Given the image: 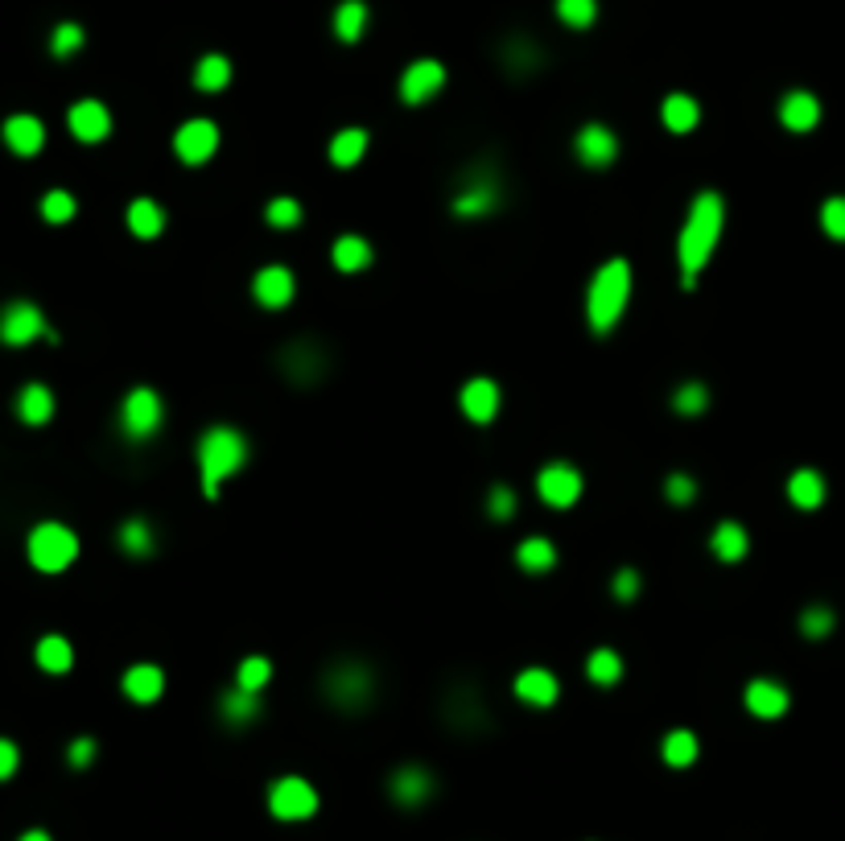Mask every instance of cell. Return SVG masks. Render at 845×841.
Here are the masks:
<instances>
[{
	"mask_svg": "<svg viewBox=\"0 0 845 841\" xmlns=\"http://www.w3.org/2000/svg\"><path fill=\"white\" fill-rule=\"evenodd\" d=\"M268 809H273L277 821H306V817L318 813V792L306 780L285 776L268 788Z\"/></svg>",
	"mask_w": 845,
	"mask_h": 841,
	"instance_id": "cell-6",
	"label": "cell"
},
{
	"mask_svg": "<svg viewBox=\"0 0 845 841\" xmlns=\"http://www.w3.org/2000/svg\"><path fill=\"white\" fill-rule=\"evenodd\" d=\"M334 264L343 268V273H359V268L371 264V244L359 240V235H343V240L334 244Z\"/></svg>",
	"mask_w": 845,
	"mask_h": 841,
	"instance_id": "cell-34",
	"label": "cell"
},
{
	"mask_svg": "<svg viewBox=\"0 0 845 841\" xmlns=\"http://www.w3.org/2000/svg\"><path fill=\"white\" fill-rule=\"evenodd\" d=\"M693 495H697V487H693L689 475H672V479H668V499H672V503H689Z\"/></svg>",
	"mask_w": 845,
	"mask_h": 841,
	"instance_id": "cell-48",
	"label": "cell"
},
{
	"mask_svg": "<svg viewBox=\"0 0 845 841\" xmlns=\"http://www.w3.org/2000/svg\"><path fill=\"white\" fill-rule=\"evenodd\" d=\"M42 219L46 223H71L75 219V198L66 194V190H50L42 198Z\"/></svg>",
	"mask_w": 845,
	"mask_h": 841,
	"instance_id": "cell-41",
	"label": "cell"
},
{
	"mask_svg": "<svg viewBox=\"0 0 845 841\" xmlns=\"http://www.w3.org/2000/svg\"><path fill=\"white\" fill-rule=\"evenodd\" d=\"M17 759H21V755H17V747L9 743V738H0V780H9V776H13V771H17Z\"/></svg>",
	"mask_w": 845,
	"mask_h": 841,
	"instance_id": "cell-49",
	"label": "cell"
},
{
	"mask_svg": "<svg viewBox=\"0 0 845 841\" xmlns=\"http://www.w3.org/2000/svg\"><path fill=\"white\" fill-rule=\"evenodd\" d=\"M516 693L528 701V705H553L557 701V693H561V685H557V677L553 672H545V668H524L520 677H516Z\"/></svg>",
	"mask_w": 845,
	"mask_h": 841,
	"instance_id": "cell-22",
	"label": "cell"
},
{
	"mask_svg": "<svg viewBox=\"0 0 845 841\" xmlns=\"http://www.w3.org/2000/svg\"><path fill=\"white\" fill-rule=\"evenodd\" d=\"M499 198H503V190H499L495 174L491 170H475V174L466 178V186L458 190L450 211L462 215V219H483V215H491L499 207Z\"/></svg>",
	"mask_w": 845,
	"mask_h": 841,
	"instance_id": "cell-8",
	"label": "cell"
},
{
	"mask_svg": "<svg viewBox=\"0 0 845 841\" xmlns=\"http://www.w3.org/2000/svg\"><path fill=\"white\" fill-rule=\"evenodd\" d=\"M367 29V5L363 0H343V5L334 9V33L343 42H359Z\"/></svg>",
	"mask_w": 845,
	"mask_h": 841,
	"instance_id": "cell-32",
	"label": "cell"
},
{
	"mask_svg": "<svg viewBox=\"0 0 845 841\" xmlns=\"http://www.w3.org/2000/svg\"><path fill=\"white\" fill-rule=\"evenodd\" d=\"M120 425L128 437H149L161 425V396L153 388H132L120 405Z\"/></svg>",
	"mask_w": 845,
	"mask_h": 841,
	"instance_id": "cell-9",
	"label": "cell"
},
{
	"mask_svg": "<svg viewBox=\"0 0 845 841\" xmlns=\"http://www.w3.org/2000/svg\"><path fill=\"white\" fill-rule=\"evenodd\" d=\"M174 149L186 165H202V161H211L215 149H219V128L211 120H186L178 128V137H174Z\"/></svg>",
	"mask_w": 845,
	"mask_h": 841,
	"instance_id": "cell-12",
	"label": "cell"
},
{
	"mask_svg": "<svg viewBox=\"0 0 845 841\" xmlns=\"http://www.w3.org/2000/svg\"><path fill=\"white\" fill-rule=\"evenodd\" d=\"M462 413L475 421V425H487L495 413H499V384L495 380H470L466 388H462Z\"/></svg>",
	"mask_w": 845,
	"mask_h": 841,
	"instance_id": "cell-18",
	"label": "cell"
},
{
	"mask_svg": "<svg viewBox=\"0 0 845 841\" xmlns=\"http://www.w3.org/2000/svg\"><path fill=\"white\" fill-rule=\"evenodd\" d=\"M631 301V264L623 256L606 260L594 281H590V293H586V318H590V330L594 334H606L627 310Z\"/></svg>",
	"mask_w": 845,
	"mask_h": 841,
	"instance_id": "cell-2",
	"label": "cell"
},
{
	"mask_svg": "<svg viewBox=\"0 0 845 841\" xmlns=\"http://www.w3.org/2000/svg\"><path fill=\"white\" fill-rule=\"evenodd\" d=\"M281 367L293 384H318L326 376V351L314 343H293V347H285Z\"/></svg>",
	"mask_w": 845,
	"mask_h": 841,
	"instance_id": "cell-13",
	"label": "cell"
},
{
	"mask_svg": "<svg viewBox=\"0 0 845 841\" xmlns=\"http://www.w3.org/2000/svg\"><path fill=\"white\" fill-rule=\"evenodd\" d=\"M322 697L334 705V710L355 714L376 697V677H371V668L359 664V660H338L322 677Z\"/></svg>",
	"mask_w": 845,
	"mask_h": 841,
	"instance_id": "cell-4",
	"label": "cell"
},
{
	"mask_svg": "<svg viewBox=\"0 0 845 841\" xmlns=\"http://www.w3.org/2000/svg\"><path fill=\"white\" fill-rule=\"evenodd\" d=\"M817 120H821L817 95H808V91H788V95H784V104H780V124H784V128L808 132V128H817Z\"/></svg>",
	"mask_w": 845,
	"mask_h": 841,
	"instance_id": "cell-19",
	"label": "cell"
},
{
	"mask_svg": "<svg viewBox=\"0 0 845 841\" xmlns=\"http://www.w3.org/2000/svg\"><path fill=\"white\" fill-rule=\"evenodd\" d=\"M821 227L833 235V240H845V198H829L821 207Z\"/></svg>",
	"mask_w": 845,
	"mask_h": 841,
	"instance_id": "cell-45",
	"label": "cell"
},
{
	"mask_svg": "<svg viewBox=\"0 0 845 841\" xmlns=\"http://www.w3.org/2000/svg\"><path fill=\"white\" fill-rule=\"evenodd\" d=\"M120 549L132 553V557H149L153 553V528L145 520H128L120 528Z\"/></svg>",
	"mask_w": 845,
	"mask_h": 841,
	"instance_id": "cell-38",
	"label": "cell"
},
{
	"mask_svg": "<svg viewBox=\"0 0 845 841\" xmlns=\"http://www.w3.org/2000/svg\"><path fill=\"white\" fill-rule=\"evenodd\" d=\"M17 417L25 425H46L54 417V396L46 384H25L21 396H17Z\"/></svg>",
	"mask_w": 845,
	"mask_h": 841,
	"instance_id": "cell-24",
	"label": "cell"
},
{
	"mask_svg": "<svg viewBox=\"0 0 845 841\" xmlns=\"http://www.w3.org/2000/svg\"><path fill=\"white\" fill-rule=\"evenodd\" d=\"M705 405H709V392L701 384H685V388H676V396H672V409L681 417H697V413H705Z\"/></svg>",
	"mask_w": 845,
	"mask_h": 841,
	"instance_id": "cell-42",
	"label": "cell"
},
{
	"mask_svg": "<svg viewBox=\"0 0 845 841\" xmlns=\"http://www.w3.org/2000/svg\"><path fill=\"white\" fill-rule=\"evenodd\" d=\"M660 116H664V124H668L672 132H693V128H697V120H701V108H697V99H693V95L676 91V95H668V99H664Z\"/></svg>",
	"mask_w": 845,
	"mask_h": 841,
	"instance_id": "cell-26",
	"label": "cell"
},
{
	"mask_svg": "<svg viewBox=\"0 0 845 841\" xmlns=\"http://www.w3.org/2000/svg\"><path fill=\"white\" fill-rule=\"evenodd\" d=\"M586 672H590L594 685H615V681L623 677V660H619V652H611V648H598V652L590 656Z\"/></svg>",
	"mask_w": 845,
	"mask_h": 841,
	"instance_id": "cell-36",
	"label": "cell"
},
{
	"mask_svg": "<svg viewBox=\"0 0 845 841\" xmlns=\"http://www.w3.org/2000/svg\"><path fill=\"white\" fill-rule=\"evenodd\" d=\"M536 491L549 508H569V503H578V495H582V475L569 462H549L545 470H540Z\"/></svg>",
	"mask_w": 845,
	"mask_h": 841,
	"instance_id": "cell-10",
	"label": "cell"
},
{
	"mask_svg": "<svg viewBox=\"0 0 845 841\" xmlns=\"http://www.w3.org/2000/svg\"><path fill=\"white\" fill-rule=\"evenodd\" d=\"M747 710L755 718H767V722L788 714V689L775 685V681H751L747 685Z\"/></svg>",
	"mask_w": 845,
	"mask_h": 841,
	"instance_id": "cell-21",
	"label": "cell"
},
{
	"mask_svg": "<svg viewBox=\"0 0 845 841\" xmlns=\"http://www.w3.org/2000/svg\"><path fill=\"white\" fill-rule=\"evenodd\" d=\"M21 841H50V833L46 829H29V833H21Z\"/></svg>",
	"mask_w": 845,
	"mask_h": 841,
	"instance_id": "cell-52",
	"label": "cell"
},
{
	"mask_svg": "<svg viewBox=\"0 0 845 841\" xmlns=\"http://www.w3.org/2000/svg\"><path fill=\"white\" fill-rule=\"evenodd\" d=\"M293 289H297V285H293V273H289V268H281V264L260 268L256 281H252L256 301H260V306H268V310L289 306V301H293Z\"/></svg>",
	"mask_w": 845,
	"mask_h": 841,
	"instance_id": "cell-14",
	"label": "cell"
},
{
	"mask_svg": "<svg viewBox=\"0 0 845 841\" xmlns=\"http://www.w3.org/2000/svg\"><path fill=\"white\" fill-rule=\"evenodd\" d=\"M516 561H520V569H528V574H545V569L557 565V549L545 541V536H528V541H520V549H516Z\"/></svg>",
	"mask_w": 845,
	"mask_h": 841,
	"instance_id": "cell-31",
	"label": "cell"
},
{
	"mask_svg": "<svg viewBox=\"0 0 845 841\" xmlns=\"http://www.w3.org/2000/svg\"><path fill=\"white\" fill-rule=\"evenodd\" d=\"M722 223H726V203H722V194H718V190H701V194L693 198V207H689L685 227H681V244H676L685 273H701L705 260L714 256V248H718V240H722Z\"/></svg>",
	"mask_w": 845,
	"mask_h": 841,
	"instance_id": "cell-1",
	"label": "cell"
},
{
	"mask_svg": "<svg viewBox=\"0 0 845 841\" xmlns=\"http://www.w3.org/2000/svg\"><path fill=\"white\" fill-rule=\"evenodd\" d=\"M268 681H273V664H268L264 656H248V660L240 664V689L260 693Z\"/></svg>",
	"mask_w": 845,
	"mask_h": 841,
	"instance_id": "cell-40",
	"label": "cell"
},
{
	"mask_svg": "<svg viewBox=\"0 0 845 841\" xmlns=\"http://www.w3.org/2000/svg\"><path fill=\"white\" fill-rule=\"evenodd\" d=\"M219 710H223V718L231 726H248L252 718H260V693H248V689L235 685L231 693L219 697Z\"/></svg>",
	"mask_w": 845,
	"mask_h": 841,
	"instance_id": "cell-27",
	"label": "cell"
},
{
	"mask_svg": "<svg viewBox=\"0 0 845 841\" xmlns=\"http://www.w3.org/2000/svg\"><path fill=\"white\" fill-rule=\"evenodd\" d=\"M227 83H231V62L223 54L198 58V66H194V87L198 91H223Z\"/></svg>",
	"mask_w": 845,
	"mask_h": 841,
	"instance_id": "cell-33",
	"label": "cell"
},
{
	"mask_svg": "<svg viewBox=\"0 0 845 841\" xmlns=\"http://www.w3.org/2000/svg\"><path fill=\"white\" fill-rule=\"evenodd\" d=\"M800 631L804 635H829L833 631V611L829 607H813V611H804V619H800Z\"/></svg>",
	"mask_w": 845,
	"mask_h": 841,
	"instance_id": "cell-47",
	"label": "cell"
},
{
	"mask_svg": "<svg viewBox=\"0 0 845 841\" xmlns=\"http://www.w3.org/2000/svg\"><path fill=\"white\" fill-rule=\"evenodd\" d=\"M79 557V536L66 528V524H38L29 532V561L42 569V574H62L66 565Z\"/></svg>",
	"mask_w": 845,
	"mask_h": 841,
	"instance_id": "cell-5",
	"label": "cell"
},
{
	"mask_svg": "<svg viewBox=\"0 0 845 841\" xmlns=\"http://www.w3.org/2000/svg\"><path fill=\"white\" fill-rule=\"evenodd\" d=\"M244 462H248V442L235 429L215 425V429L202 433V442H198V470H202V491H207L211 499L219 495V483L231 479Z\"/></svg>",
	"mask_w": 845,
	"mask_h": 841,
	"instance_id": "cell-3",
	"label": "cell"
},
{
	"mask_svg": "<svg viewBox=\"0 0 845 841\" xmlns=\"http://www.w3.org/2000/svg\"><path fill=\"white\" fill-rule=\"evenodd\" d=\"M264 219L273 223V227H297L301 223V203L297 198H273V203H268V211H264Z\"/></svg>",
	"mask_w": 845,
	"mask_h": 841,
	"instance_id": "cell-43",
	"label": "cell"
},
{
	"mask_svg": "<svg viewBox=\"0 0 845 841\" xmlns=\"http://www.w3.org/2000/svg\"><path fill=\"white\" fill-rule=\"evenodd\" d=\"M557 17L569 29H590L598 17V0H557Z\"/></svg>",
	"mask_w": 845,
	"mask_h": 841,
	"instance_id": "cell-39",
	"label": "cell"
},
{
	"mask_svg": "<svg viewBox=\"0 0 845 841\" xmlns=\"http://www.w3.org/2000/svg\"><path fill=\"white\" fill-rule=\"evenodd\" d=\"M91 759H95V743H91V738H75V743H71V763L87 767Z\"/></svg>",
	"mask_w": 845,
	"mask_h": 841,
	"instance_id": "cell-51",
	"label": "cell"
},
{
	"mask_svg": "<svg viewBox=\"0 0 845 841\" xmlns=\"http://www.w3.org/2000/svg\"><path fill=\"white\" fill-rule=\"evenodd\" d=\"M747 545H751L747 541V528L734 524V520L718 524L714 536H709V549H714L718 561H742V557H747Z\"/></svg>",
	"mask_w": 845,
	"mask_h": 841,
	"instance_id": "cell-25",
	"label": "cell"
},
{
	"mask_svg": "<svg viewBox=\"0 0 845 841\" xmlns=\"http://www.w3.org/2000/svg\"><path fill=\"white\" fill-rule=\"evenodd\" d=\"M38 664L46 672H66V668L75 664V652H71V644H66L62 635H46L42 644H38Z\"/></svg>",
	"mask_w": 845,
	"mask_h": 841,
	"instance_id": "cell-35",
	"label": "cell"
},
{
	"mask_svg": "<svg viewBox=\"0 0 845 841\" xmlns=\"http://www.w3.org/2000/svg\"><path fill=\"white\" fill-rule=\"evenodd\" d=\"M66 120H71V132H75V137H79V141H91V145L104 141L108 132H112V116H108V108L99 104V99H83V104H75Z\"/></svg>",
	"mask_w": 845,
	"mask_h": 841,
	"instance_id": "cell-15",
	"label": "cell"
},
{
	"mask_svg": "<svg viewBox=\"0 0 845 841\" xmlns=\"http://www.w3.org/2000/svg\"><path fill=\"white\" fill-rule=\"evenodd\" d=\"M363 153H367V132H363V128H343V132H334V141H330V161L338 165V170H347V165H359Z\"/></svg>",
	"mask_w": 845,
	"mask_h": 841,
	"instance_id": "cell-28",
	"label": "cell"
},
{
	"mask_svg": "<svg viewBox=\"0 0 845 841\" xmlns=\"http://www.w3.org/2000/svg\"><path fill=\"white\" fill-rule=\"evenodd\" d=\"M697 759V734H689V730H672L668 738H664V763H672V767H689Z\"/></svg>",
	"mask_w": 845,
	"mask_h": 841,
	"instance_id": "cell-37",
	"label": "cell"
},
{
	"mask_svg": "<svg viewBox=\"0 0 845 841\" xmlns=\"http://www.w3.org/2000/svg\"><path fill=\"white\" fill-rule=\"evenodd\" d=\"M5 145L13 153H21V157H33V153L46 145L42 120L38 116H13V120H5Z\"/></svg>",
	"mask_w": 845,
	"mask_h": 841,
	"instance_id": "cell-20",
	"label": "cell"
},
{
	"mask_svg": "<svg viewBox=\"0 0 845 841\" xmlns=\"http://www.w3.org/2000/svg\"><path fill=\"white\" fill-rule=\"evenodd\" d=\"M46 339L54 343L58 334L46 326V318H42V310L38 306H29V301H13V306L0 314V339H5L9 347H25V343H33V339Z\"/></svg>",
	"mask_w": 845,
	"mask_h": 841,
	"instance_id": "cell-7",
	"label": "cell"
},
{
	"mask_svg": "<svg viewBox=\"0 0 845 841\" xmlns=\"http://www.w3.org/2000/svg\"><path fill=\"white\" fill-rule=\"evenodd\" d=\"M442 83H446V66L437 58H417L409 71L400 75V99L404 104H425V99L442 91Z\"/></svg>",
	"mask_w": 845,
	"mask_h": 841,
	"instance_id": "cell-11",
	"label": "cell"
},
{
	"mask_svg": "<svg viewBox=\"0 0 845 841\" xmlns=\"http://www.w3.org/2000/svg\"><path fill=\"white\" fill-rule=\"evenodd\" d=\"M578 157L586 165H611L619 157V137L606 124H586L578 132Z\"/></svg>",
	"mask_w": 845,
	"mask_h": 841,
	"instance_id": "cell-17",
	"label": "cell"
},
{
	"mask_svg": "<svg viewBox=\"0 0 845 841\" xmlns=\"http://www.w3.org/2000/svg\"><path fill=\"white\" fill-rule=\"evenodd\" d=\"M161 689H165V672H161L157 664H137V668L124 672V693H128L132 701L149 705V701L161 697Z\"/></svg>",
	"mask_w": 845,
	"mask_h": 841,
	"instance_id": "cell-23",
	"label": "cell"
},
{
	"mask_svg": "<svg viewBox=\"0 0 845 841\" xmlns=\"http://www.w3.org/2000/svg\"><path fill=\"white\" fill-rule=\"evenodd\" d=\"M79 46H83V29H79L75 21H66V25H58V29H54V38H50V50H54V58L75 54Z\"/></svg>",
	"mask_w": 845,
	"mask_h": 841,
	"instance_id": "cell-44",
	"label": "cell"
},
{
	"mask_svg": "<svg viewBox=\"0 0 845 841\" xmlns=\"http://www.w3.org/2000/svg\"><path fill=\"white\" fill-rule=\"evenodd\" d=\"M487 512H491V520H507L516 512V495H512V487H491V495H487Z\"/></svg>",
	"mask_w": 845,
	"mask_h": 841,
	"instance_id": "cell-46",
	"label": "cell"
},
{
	"mask_svg": "<svg viewBox=\"0 0 845 841\" xmlns=\"http://www.w3.org/2000/svg\"><path fill=\"white\" fill-rule=\"evenodd\" d=\"M161 227H165V211L153 203V198H137V203L128 207V231L132 235L153 240V235H161Z\"/></svg>",
	"mask_w": 845,
	"mask_h": 841,
	"instance_id": "cell-29",
	"label": "cell"
},
{
	"mask_svg": "<svg viewBox=\"0 0 845 841\" xmlns=\"http://www.w3.org/2000/svg\"><path fill=\"white\" fill-rule=\"evenodd\" d=\"M788 495L796 508H821V499H825V479L817 475V470H796V475L788 479Z\"/></svg>",
	"mask_w": 845,
	"mask_h": 841,
	"instance_id": "cell-30",
	"label": "cell"
},
{
	"mask_svg": "<svg viewBox=\"0 0 845 841\" xmlns=\"http://www.w3.org/2000/svg\"><path fill=\"white\" fill-rule=\"evenodd\" d=\"M388 792H392L396 804H404V809H417V804H425L433 796V776L425 767H400L388 784Z\"/></svg>",
	"mask_w": 845,
	"mask_h": 841,
	"instance_id": "cell-16",
	"label": "cell"
},
{
	"mask_svg": "<svg viewBox=\"0 0 845 841\" xmlns=\"http://www.w3.org/2000/svg\"><path fill=\"white\" fill-rule=\"evenodd\" d=\"M635 594H639V574H635V569L615 574V598H635Z\"/></svg>",
	"mask_w": 845,
	"mask_h": 841,
	"instance_id": "cell-50",
	"label": "cell"
}]
</instances>
